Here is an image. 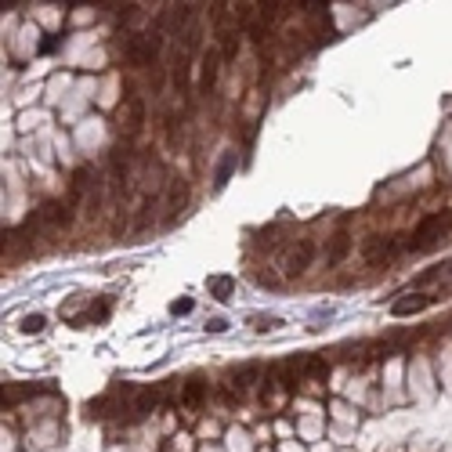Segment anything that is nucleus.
<instances>
[{
	"mask_svg": "<svg viewBox=\"0 0 452 452\" xmlns=\"http://www.w3.org/2000/svg\"><path fill=\"white\" fill-rule=\"evenodd\" d=\"M452 232V210H438V214H427L424 221L416 225V232L409 235V243H405V250H412V254H420V250H431L438 239H445Z\"/></svg>",
	"mask_w": 452,
	"mask_h": 452,
	"instance_id": "obj_1",
	"label": "nucleus"
},
{
	"mask_svg": "<svg viewBox=\"0 0 452 452\" xmlns=\"http://www.w3.org/2000/svg\"><path fill=\"white\" fill-rule=\"evenodd\" d=\"M160 47H163V37L160 33H131L127 44H124V58L127 66H156L160 58Z\"/></svg>",
	"mask_w": 452,
	"mask_h": 452,
	"instance_id": "obj_2",
	"label": "nucleus"
},
{
	"mask_svg": "<svg viewBox=\"0 0 452 452\" xmlns=\"http://www.w3.org/2000/svg\"><path fill=\"white\" fill-rule=\"evenodd\" d=\"M145 131V102L134 95V87H124V102H119V134L134 141Z\"/></svg>",
	"mask_w": 452,
	"mask_h": 452,
	"instance_id": "obj_3",
	"label": "nucleus"
},
{
	"mask_svg": "<svg viewBox=\"0 0 452 452\" xmlns=\"http://www.w3.org/2000/svg\"><path fill=\"white\" fill-rule=\"evenodd\" d=\"M37 221L51 232H66L73 225V206L69 203H58V199H47L40 210H37Z\"/></svg>",
	"mask_w": 452,
	"mask_h": 452,
	"instance_id": "obj_4",
	"label": "nucleus"
},
{
	"mask_svg": "<svg viewBox=\"0 0 452 452\" xmlns=\"http://www.w3.org/2000/svg\"><path fill=\"white\" fill-rule=\"evenodd\" d=\"M398 250H402V246H398L391 235H373L369 243H366V257H369V264H387V261H395Z\"/></svg>",
	"mask_w": 452,
	"mask_h": 452,
	"instance_id": "obj_5",
	"label": "nucleus"
},
{
	"mask_svg": "<svg viewBox=\"0 0 452 452\" xmlns=\"http://www.w3.org/2000/svg\"><path fill=\"white\" fill-rule=\"evenodd\" d=\"M127 170H131V153H127L124 145H116L112 156H109V181H112V189H124L127 185Z\"/></svg>",
	"mask_w": 452,
	"mask_h": 452,
	"instance_id": "obj_6",
	"label": "nucleus"
},
{
	"mask_svg": "<svg viewBox=\"0 0 452 452\" xmlns=\"http://www.w3.org/2000/svg\"><path fill=\"white\" fill-rule=\"evenodd\" d=\"M431 304H434V297H427V293H405L402 300H395V304H391V315H398V319L420 315V311H427Z\"/></svg>",
	"mask_w": 452,
	"mask_h": 452,
	"instance_id": "obj_7",
	"label": "nucleus"
},
{
	"mask_svg": "<svg viewBox=\"0 0 452 452\" xmlns=\"http://www.w3.org/2000/svg\"><path fill=\"white\" fill-rule=\"evenodd\" d=\"M185 203H189V185L181 177H174L167 185V225H174V218L185 210Z\"/></svg>",
	"mask_w": 452,
	"mask_h": 452,
	"instance_id": "obj_8",
	"label": "nucleus"
},
{
	"mask_svg": "<svg viewBox=\"0 0 452 452\" xmlns=\"http://www.w3.org/2000/svg\"><path fill=\"white\" fill-rule=\"evenodd\" d=\"M315 243H311V239H300V243H297V250L290 254V261H286V271H290V275H300V271H308L311 268V261H315Z\"/></svg>",
	"mask_w": 452,
	"mask_h": 452,
	"instance_id": "obj_9",
	"label": "nucleus"
},
{
	"mask_svg": "<svg viewBox=\"0 0 452 452\" xmlns=\"http://www.w3.org/2000/svg\"><path fill=\"white\" fill-rule=\"evenodd\" d=\"M218 66H221V54L218 51H206L203 54V62H199V90L203 95H210L218 83Z\"/></svg>",
	"mask_w": 452,
	"mask_h": 452,
	"instance_id": "obj_10",
	"label": "nucleus"
},
{
	"mask_svg": "<svg viewBox=\"0 0 452 452\" xmlns=\"http://www.w3.org/2000/svg\"><path fill=\"white\" fill-rule=\"evenodd\" d=\"M351 254V235L347 232H337L333 239H329V254H326V268H337L344 257Z\"/></svg>",
	"mask_w": 452,
	"mask_h": 452,
	"instance_id": "obj_11",
	"label": "nucleus"
},
{
	"mask_svg": "<svg viewBox=\"0 0 452 452\" xmlns=\"http://www.w3.org/2000/svg\"><path fill=\"white\" fill-rule=\"evenodd\" d=\"M87 177H90V167H80V170H73V181H69V206L76 210L80 206V199H83V185H87Z\"/></svg>",
	"mask_w": 452,
	"mask_h": 452,
	"instance_id": "obj_12",
	"label": "nucleus"
},
{
	"mask_svg": "<svg viewBox=\"0 0 452 452\" xmlns=\"http://www.w3.org/2000/svg\"><path fill=\"white\" fill-rule=\"evenodd\" d=\"M304 376H308V380H326V376H329L326 355H308V358H304Z\"/></svg>",
	"mask_w": 452,
	"mask_h": 452,
	"instance_id": "obj_13",
	"label": "nucleus"
},
{
	"mask_svg": "<svg viewBox=\"0 0 452 452\" xmlns=\"http://www.w3.org/2000/svg\"><path fill=\"white\" fill-rule=\"evenodd\" d=\"M203 398H206V383H203V380H189V383H185V405H189V409H199Z\"/></svg>",
	"mask_w": 452,
	"mask_h": 452,
	"instance_id": "obj_14",
	"label": "nucleus"
},
{
	"mask_svg": "<svg viewBox=\"0 0 452 452\" xmlns=\"http://www.w3.org/2000/svg\"><path fill=\"white\" fill-rule=\"evenodd\" d=\"M156 402H160V391H156V387H148V391H141V395H138V416H145V412H153V409H156Z\"/></svg>",
	"mask_w": 452,
	"mask_h": 452,
	"instance_id": "obj_15",
	"label": "nucleus"
},
{
	"mask_svg": "<svg viewBox=\"0 0 452 452\" xmlns=\"http://www.w3.org/2000/svg\"><path fill=\"white\" fill-rule=\"evenodd\" d=\"M257 376H261V369H257V366H243V369H239V373L232 376V380H235V387H239V395H243V391L250 387V380H257Z\"/></svg>",
	"mask_w": 452,
	"mask_h": 452,
	"instance_id": "obj_16",
	"label": "nucleus"
},
{
	"mask_svg": "<svg viewBox=\"0 0 452 452\" xmlns=\"http://www.w3.org/2000/svg\"><path fill=\"white\" fill-rule=\"evenodd\" d=\"M210 293H214L218 300H228V293H232V279H210Z\"/></svg>",
	"mask_w": 452,
	"mask_h": 452,
	"instance_id": "obj_17",
	"label": "nucleus"
},
{
	"mask_svg": "<svg viewBox=\"0 0 452 452\" xmlns=\"http://www.w3.org/2000/svg\"><path fill=\"white\" fill-rule=\"evenodd\" d=\"M279 376H282V387L286 391H297V362H286V366L279 369Z\"/></svg>",
	"mask_w": 452,
	"mask_h": 452,
	"instance_id": "obj_18",
	"label": "nucleus"
},
{
	"mask_svg": "<svg viewBox=\"0 0 452 452\" xmlns=\"http://www.w3.org/2000/svg\"><path fill=\"white\" fill-rule=\"evenodd\" d=\"M44 326H47L44 315H29V319H22V329H25V333H40Z\"/></svg>",
	"mask_w": 452,
	"mask_h": 452,
	"instance_id": "obj_19",
	"label": "nucleus"
},
{
	"mask_svg": "<svg viewBox=\"0 0 452 452\" xmlns=\"http://www.w3.org/2000/svg\"><path fill=\"white\" fill-rule=\"evenodd\" d=\"M254 322H257L261 333H264V329H275V326H279V319H254Z\"/></svg>",
	"mask_w": 452,
	"mask_h": 452,
	"instance_id": "obj_20",
	"label": "nucleus"
},
{
	"mask_svg": "<svg viewBox=\"0 0 452 452\" xmlns=\"http://www.w3.org/2000/svg\"><path fill=\"white\" fill-rule=\"evenodd\" d=\"M170 311H174V315H181V311H192V300H177V304H170Z\"/></svg>",
	"mask_w": 452,
	"mask_h": 452,
	"instance_id": "obj_21",
	"label": "nucleus"
}]
</instances>
